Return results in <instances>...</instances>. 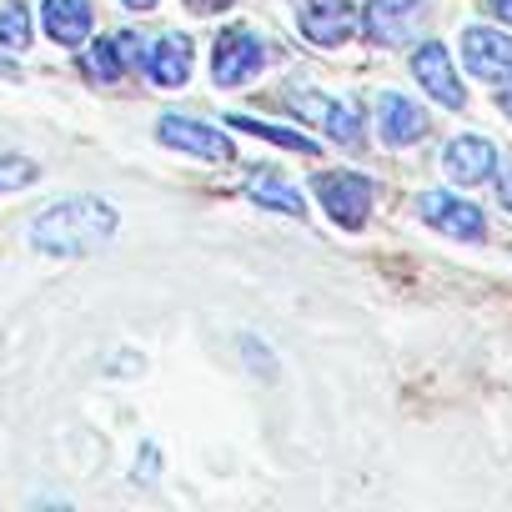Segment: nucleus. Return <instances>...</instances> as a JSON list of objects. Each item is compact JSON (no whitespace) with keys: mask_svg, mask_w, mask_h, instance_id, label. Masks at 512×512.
<instances>
[{"mask_svg":"<svg viewBox=\"0 0 512 512\" xmlns=\"http://www.w3.org/2000/svg\"><path fill=\"white\" fill-rule=\"evenodd\" d=\"M417 11H422V0H372L367 16H362V26H367V36H372V41L397 46V41L412 31Z\"/></svg>","mask_w":512,"mask_h":512,"instance_id":"nucleus-13","label":"nucleus"},{"mask_svg":"<svg viewBox=\"0 0 512 512\" xmlns=\"http://www.w3.org/2000/svg\"><path fill=\"white\" fill-rule=\"evenodd\" d=\"M46 31L61 41V46H81L91 36V6L86 0H46Z\"/></svg>","mask_w":512,"mask_h":512,"instance_id":"nucleus-14","label":"nucleus"},{"mask_svg":"<svg viewBox=\"0 0 512 512\" xmlns=\"http://www.w3.org/2000/svg\"><path fill=\"white\" fill-rule=\"evenodd\" d=\"M141 61V41L131 36V31H121V36H111V41H101L96 51H91V71H96V81H116L121 71H131Z\"/></svg>","mask_w":512,"mask_h":512,"instance_id":"nucleus-16","label":"nucleus"},{"mask_svg":"<svg viewBox=\"0 0 512 512\" xmlns=\"http://www.w3.org/2000/svg\"><path fill=\"white\" fill-rule=\"evenodd\" d=\"M302 31L317 46H342L357 31V6L352 0H307L302 6Z\"/></svg>","mask_w":512,"mask_h":512,"instance_id":"nucleus-6","label":"nucleus"},{"mask_svg":"<svg viewBox=\"0 0 512 512\" xmlns=\"http://www.w3.org/2000/svg\"><path fill=\"white\" fill-rule=\"evenodd\" d=\"M121 216L101 196H71L36 216V246L51 256H86L116 236Z\"/></svg>","mask_w":512,"mask_h":512,"instance_id":"nucleus-1","label":"nucleus"},{"mask_svg":"<svg viewBox=\"0 0 512 512\" xmlns=\"http://www.w3.org/2000/svg\"><path fill=\"white\" fill-rule=\"evenodd\" d=\"M442 166H447L452 181L477 186V181H487V176L497 171V151H492V141H482V136H457V141L447 146Z\"/></svg>","mask_w":512,"mask_h":512,"instance_id":"nucleus-11","label":"nucleus"},{"mask_svg":"<svg viewBox=\"0 0 512 512\" xmlns=\"http://www.w3.org/2000/svg\"><path fill=\"white\" fill-rule=\"evenodd\" d=\"M236 131H246V136H262V141H272V146H287V151H302V156H312L317 146L307 141V136H297V131H287V126H262V121H251V116H226Z\"/></svg>","mask_w":512,"mask_h":512,"instance_id":"nucleus-17","label":"nucleus"},{"mask_svg":"<svg viewBox=\"0 0 512 512\" xmlns=\"http://www.w3.org/2000/svg\"><path fill=\"white\" fill-rule=\"evenodd\" d=\"M497 196H502V206L512 211V166L502 171V181H497Z\"/></svg>","mask_w":512,"mask_h":512,"instance_id":"nucleus-21","label":"nucleus"},{"mask_svg":"<svg viewBox=\"0 0 512 512\" xmlns=\"http://www.w3.org/2000/svg\"><path fill=\"white\" fill-rule=\"evenodd\" d=\"M186 6H191V11H201V16H211V11H226L231 0H186Z\"/></svg>","mask_w":512,"mask_h":512,"instance_id":"nucleus-20","label":"nucleus"},{"mask_svg":"<svg viewBox=\"0 0 512 512\" xmlns=\"http://www.w3.org/2000/svg\"><path fill=\"white\" fill-rule=\"evenodd\" d=\"M462 56H467V71L482 76V81H497L512 71V36L502 31H487V26H472L462 36Z\"/></svg>","mask_w":512,"mask_h":512,"instance_id":"nucleus-7","label":"nucleus"},{"mask_svg":"<svg viewBox=\"0 0 512 512\" xmlns=\"http://www.w3.org/2000/svg\"><path fill=\"white\" fill-rule=\"evenodd\" d=\"M156 136H161L166 146L191 151V156H206V161H226V156H231V141H226L221 131H211V126H201V121H186V116H166V121L156 126Z\"/></svg>","mask_w":512,"mask_h":512,"instance_id":"nucleus-9","label":"nucleus"},{"mask_svg":"<svg viewBox=\"0 0 512 512\" xmlns=\"http://www.w3.org/2000/svg\"><path fill=\"white\" fill-rule=\"evenodd\" d=\"M246 196H251L256 206H272V211H287V216H302V211H307L302 196L292 191V181H282V176L267 171V166H256V171L246 176Z\"/></svg>","mask_w":512,"mask_h":512,"instance_id":"nucleus-15","label":"nucleus"},{"mask_svg":"<svg viewBox=\"0 0 512 512\" xmlns=\"http://www.w3.org/2000/svg\"><path fill=\"white\" fill-rule=\"evenodd\" d=\"M492 11H497L502 21H512V0H492Z\"/></svg>","mask_w":512,"mask_h":512,"instance_id":"nucleus-22","label":"nucleus"},{"mask_svg":"<svg viewBox=\"0 0 512 512\" xmlns=\"http://www.w3.org/2000/svg\"><path fill=\"white\" fill-rule=\"evenodd\" d=\"M292 96V106H297V116H307V121H317V126H327V136H337V141H362V121L352 116V111H342L332 96H317V91H302V86H292L287 91Z\"/></svg>","mask_w":512,"mask_h":512,"instance_id":"nucleus-10","label":"nucleus"},{"mask_svg":"<svg viewBox=\"0 0 512 512\" xmlns=\"http://www.w3.org/2000/svg\"><path fill=\"white\" fill-rule=\"evenodd\" d=\"M146 71H151V81H156V86H166V91L186 86V76H191V36H181V31H166V36L151 46V61H146Z\"/></svg>","mask_w":512,"mask_h":512,"instance_id":"nucleus-12","label":"nucleus"},{"mask_svg":"<svg viewBox=\"0 0 512 512\" xmlns=\"http://www.w3.org/2000/svg\"><path fill=\"white\" fill-rule=\"evenodd\" d=\"M412 76L447 106V111H462L467 106V91H462V81H457V71H452V56H447V46L442 41H427V46H417V56H412Z\"/></svg>","mask_w":512,"mask_h":512,"instance_id":"nucleus-4","label":"nucleus"},{"mask_svg":"<svg viewBox=\"0 0 512 512\" xmlns=\"http://www.w3.org/2000/svg\"><path fill=\"white\" fill-rule=\"evenodd\" d=\"M417 211H422V221H432L437 231H447V236H462V241H482V231H487L482 211H477L472 201H457V196H447V191H427V196L417 201Z\"/></svg>","mask_w":512,"mask_h":512,"instance_id":"nucleus-5","label":"nucleus"},{"mask_svg":"<svg viewBox=\"0 0 512 512\" xmlns=\"http://www.w3.org/2000/svg\"><path fill=\"white\" fill-rule=\"evenodd\" d=\"M312 186H317V196H322V206L332 211L337 226L357 231L367 221V211H372V181H362L357 171H322Z\"/></svg>","mask_w":512,"mask_h":512,"instance_id":"nucleus-2","label":"nucleus"},{"mask_svg":"<svg viewBox=\"0 0 512 512\" xmlns=\"http://www.w3.org/2000/svg\"><path fill=\"white\" fill-rule=\"evenodd\" d=\"M0 46H11V51H26L31 46V11L21 6V0L0 6Z\"/></svg>","mask_w":512,"mask_h":512,"instance_id":"nucleus-18","label":"nucleus"},{"mask_svg":"<svg viewBox=\"0 0 512 512\" xmlns=\"http://www.w3.org/2000/svg\"><path fill=\"white\" fill-rule=\"evenodd\" d=\"M256 71H262V41H256L251 31H241V26H226V31L216 36V51H211V76H216V86H241V81H251Z\"/></svg>","mask_w":512,"mask_h":512,"instance_id":"nucleus-3","label":"nucleus"},{"mask_svg":"<svg viewBox=\"0 0 512 512\" xmlns=\"http://www.w3.org/2000/svg\"><path fill=\"white\" fill-rule=\"evenodd\" d=\"M36 176H41L36 161H26V156H0V191H21V186H31Z\"/></svg>","mask_w":512,"mask_h":512,"instance_id":"nucleus-19","label":"nucleus"},{"mask_svg":"<svg viewBox=\"0 0 512 512\" xmlns=\"http://www.w3.org/2000/svg\"><path fill=\"white\" fill-rule=\"evenodd\" d=\"M377 121H382V141L387 146H412V141H422L427 136V111L417 106V101H407V96H397V91H387L382 101H377Z\"/></svg>","mask_w":512,"mask_h":512,"instance_id":"nucleus-8","label":"nucleus"},{"mask_svg":"<svg viewBox=\"0 0 512 512\" xmlns=\"http://www.w3.org/2000/svg\"><path fill=\"white\" fill-rule=\"evenodd\" d=\"M497 101H502V111L512 116V86H502V96H497Z\"/></svg>","mask_w":512,"mask_h":512,"instance_id":"nucleus-24","label":"nucleus"},{"mask_svg":"<svg viewBox=\"0 0 512 512\" xmlns=\"http://www.w3.org/2000/svg\"><path fill=\"white\" fill-rule=\"evenodd\" d=\"M121 6H131V11H151L156 0H121Z\"/></svg>","mask_w":512,"mask_h":512,"instance_id":"nucleus-23","label":"nucleus"}]
</instances>
